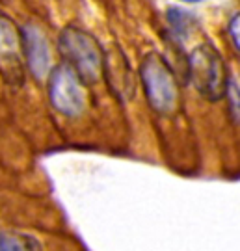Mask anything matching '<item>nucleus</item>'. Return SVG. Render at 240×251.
I'll use <instances>...</instances> for the list:
<instances>
[{"mask_svg": "<svg viewBox=\"0 0 240 251\" xmlns=\"http://www.w3.org/2000/svg\"><path fill=\"white\" fill-rule=\"evenodd\" d=\"M58 50L84 84H95L103 75L105 52L97 39L80 28H65L58 37Z\"/></svg>", "mask_w": 240, "mask_h": 251, "instance_id": "nucleus-1", "label": "nucleus"}, {"mask_svg": "<svg viewBox=\"0 0 240 251\" xmlns=\"http://www.w3.org/2000/svg\"><path fill=\"white\" fill-rule=\"evenodd\" d=\"M140 78L145 90V97L155 112L168 116L177 108V78L164 56H160L159 52L147 54L140 65Z\"/></svg>", "mask_w": 240, "mask_h": 251, "instance_id": "nucleus-2", "label": "nucleus"}, {"mask_svg": "<svg viewBox=\"0 0 240 251\" xmlns=\"http://www.w3.org/2000/svg\"><path fill=\"white\" fill-rule=\"evenodd\" d=\"M187 76L207 100H220L225 95L227 75L222 54L211 43L197 45L187 58Z\"/></svg>", "mask_w": 240, "mask_h": 251, "instance_id": "nucleus-3", "label": "nucleus"}, {"mask_svg": "<svg viewBox=\"0 0 240 251\" xmlns=\"http://www.w3.org/2000/svg\"><path fill=\"white\" fill-rule=\"evenodd\" d=\"M49 99L62 116L77 117L86 106L84 82L67 63H60L49 75Z\"/></svg>", "mask_w": 240, "mask_h": 251, "instance_id": "nucleus-4", "label": "nucleus"}, {"mask_svg": "<svg viewBox=\"0 0 240 251\" xmlns=\"http://www.w3.org/2000/svg\"><path fill=\"white\" fill-rule=\"evenodd\" d=\"M21 50L25 52L28 69L36 76L37 80H41L45 75H49L51 69V50L49 43L43 32L34 25H28L21 32Z\"/></svg>", "mask_w": 240, "mask_h": 251, "instance_id": "nucleus-5", "label": "nucleus"}, {"mask_svg": "<svg viewBox=\"0 0 240 251\" xmlns=\"http://www.w3.org/2000/svg\"><path fill=\"white\" fill-rule=\"evenodd\" d=\"M103 75L107 76L110 88L114 90L119 99H131L134 90V76L131 71V65L127 62L121 50H114L105 56V65H103Z\"/></svg>", "mask_w": 240, "mask_h": 251, "instance_id": "nucleus-6", "label": "nucleus"}, {"mask_svg": "<svg viewBox=\"0 0 240 251\" xmlns=\"http://www.w3.org/2000/svg\"><path fill=\"white\" fill-rule=\"evenodd\" d=\"M21 32L9 19L0 15V67L6 76H21Z\"/></svg>", "mask_w": 240, "mask_h": 251, "instance_id": "nucleus-7", "label": "nucleus"}, {"mask_svg": "<svg viewBox=\"0 0 240 251\" xmlns=\"http://www.w3.org/2000/svg\"><path fill=\"white\" fill-rule=\"evenodd\" d=\"M0 251H43V248L30 234L0 233Z\"/></svg>", "mask_w": 240, "mask_h": 251, "instance_id": "nucleus-8", "label": "nucleus"}, {"mask_svg": "<svg viewBox=\"0 0 240 251\" xmlns=\"http://www.w3.org/2000/svg\"><path fill=\"white\" fill-rule=\"evenodd\" d=\"M168 23L171 30H173V34L179 37H185L190 34V30L194 26V17L185 11V9H179V8H169L168 9Z\"/></svg>", "mask_w": 240, "mask_h": 251, "instance_id": "nucleus-9", "label": "nucleus"}, {"mask_svg": "<svg viewBox=\"0 0 240 251\" xmlns=\"http://www.w3.org/2000/svg\"><path fill=\"white\" fill-rule=\"evenodd\" d=\"M225 100H227V112L229 117L233 119V123H240V86L237 82L229 78L227 80V88H225Z\"/></svg>", "mask_w": 240, "mask_h": 251, "instance_id": "nucleus-10", "label": "nucleus"}, {"mask_svg": "<svg viewBox=\"0 0 240 251\" xmlns=\"http://www.w3.org/2000/svg\"><path fill=\"white\" fill-rule=\"evenodd\" d=\"M229 36H231L235 47L240 50V13H237L229 23Z\"/></svg>", "mask_w": 240, "mask_h": 251, "instance_id": "nucleus-11", "label": "nucleus"}, {"mask_svg": "<svg viewBox=\"0 0 240 251\" xmlns=\"http://www.w3.org/2000/svg\"><path fill=\"white\" fill-rule=\"evenodd\" d=\"M183 2H190V4H197V2H201V0H183Z\"/></svg>", "mask_w": 240, "mask_h": 251, "instance_id": "nucleus-12", "label": "nucleus"}]
</instances>
